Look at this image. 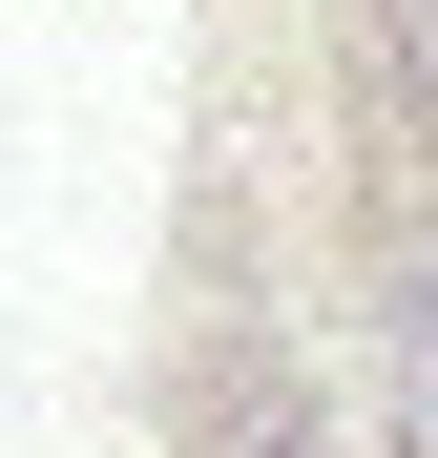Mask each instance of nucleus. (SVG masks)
<instances>
[{"label": "nucleus", "instance_id": "nucleus-1", "mask_svg": "<svg viewBox=\"0 0 438 458\" xmlns=\"http://www.w3.org/2000/svg\"><path fill=\"white\" fill-rule=\"evenodd\" d=\"M376 417L397 458H438V271H397V313H376Z\"/></svg>", "mask_w": 438, "mask_h": 458}, {"label": "nucleus", "instance_id": "nucleus-2", "mask_svg": "<svg viewBox=\"0 0 438 458\" xmlns=\"http://www.w3.org/2000/svg\"><path fill=\"white\" fill-rule=\"evenodd\" d=\"M376 42H397V84L438 105V0H376Z\"/></svg>", "mask_w": 438, "mask_h": 458}, {"label": "nucleus", "instance_id": "nucleus-3", "mask_svg": "<svg viewBox=\"0 0 438 458\" xmlns=\"http://www.w3.org/2000/svg\"><path fill=\"white\" fill-rule=\"evenodd\" d=\"M230 458H313V417H292V396H251V417H230Z\"/></svg>", "mask_w": 438, "mask_h": 458}]
</instances>
